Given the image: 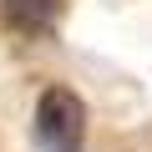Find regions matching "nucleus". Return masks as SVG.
<instances>
[{
  "label": "nucleus",
  "mask_w": 152,
  "mask_h": 152,
  "mask_svg": "<svg viewBox=\"0 0 152 152\" xmlns=\"http://www.w3.org/2000/svg\"><path fill=\"white\" fill-rule=\"evenodd\" d=\"M36 137L46 152H81L86 137V107L76 102L66 86H51L36 107Z\"/></svg>",
  "instance_id": "f257e3e1"
}]
</instances>
